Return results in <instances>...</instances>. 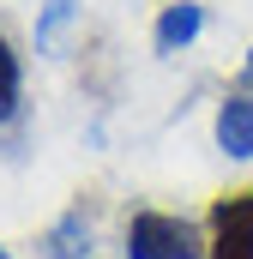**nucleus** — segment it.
<instances>
[{"instance_id": "1", "label": "nucleus", "mask_w": 253, "mask_h": 259, "mask_svg": "<svg viewBox=\"0 0 253 259\" xmlns=\"http://www.w3.org/2000/svg\"><path fill=\"white\" fill-rule=\"evenodd\" d=\"M126 259H205V241L187 217L133 211L126 217Z\"/></svg>"}, {"instance_id": "2", "label": "nucleus", "mask_w": 253, "mask_h": 259, "mask_svg": "<svg viewBox=\"0 0 253 259\" xmlns=\"http://www.w3.org/2000/svg\"><path fill=\"white\" fill-rule=\"evenodd\" d=\"M217 145L229 157H253V97H229L217 109Z\"/></svg>"}, {"instance_id": "3", "label": "nucleus", "mask_w": 253, "mask_h": 259, "mask_svg": "<svg viewBox=\"0 0 253 259\" xmlns=\"http://www.w3.org/2000/svg\"><path fill=\"white\" fill-rule=\"evenodd\" d=\"M199 24H205V12H199L193 0H175V6H163V18H157V49H163V55L187 49L193 36H199Z\"/></svg>"}, {"instance_id": "4", "label": "nucleus", "mask_w": 253, "mask_h": 259, "mask_svg": "<svg viewBox=\"0 0 253 259\" xmlns=\"http://www.w3.org/2000/svg\"><path fill=\"white\" fill-rule=\"evenodd\" d=\"M211 229H253V187L211 199Z\"/></svg>"}, {"instance_id": "5", "label": "nucleus", "mask_w": 253, "mask_h": 259, "mask_svg": "<svg viewBox=\"0 0 253 259\" xmlns=\"http://www.w3.org/2000/svg\"><path fill=\"white\" fill-rule=\"evenodd\" d=\"M18 84H24V78H18V55H12V42L0 36V127L18 115Z\"/></svg>"}, {"instance_id": "6", "label": "nucleus", "mask_w": 253, "mask_h": 259, "mask_svg": "<svg viewBox=\"0 0 253 259\" xmlns=\"http://www.w3.org/2000/svg\"><path fill=\"white\" fill-rule=\"evenodd\" d=\"M205 259H253V229H211Z\"/></svg>"}, {"instance_id": "7", "label": "nucleus", "mask_w": 253, "mask_h": 259, "mask_svg": "<svg viewBox=\"0 0 253 259\" xmlns=\"http://www.w3.org/2000/svg\"><path fill=\"white\" fill-rule=\"evenodd\" d=\"M66 18H72V0H49V12H43V24H36V42H49Z\"/></svg>"}, {"instance_id": "8", "label": "nucleus", "mask_w": 253, "mask_h": 259, "mask_svg": "<svg viewBox=\"0 0 253 259\" xmlns=\"http://www.w3.org/2000/svg\"><path fill=\"white\" fill-rule=\"evenodd\" d=\"M49 253H55V259H91V253H78V247H72V235H66V229L49 235Z\"/></svg>"}, {"instance_id": "9", "label": "nucleus", "mask_w": 253, "mask_h": 259, "mask_svg": "<svg viewBox=\"0 0 253 259\" xmlns=\"http://www.w3.org/2000/svg\"><path fill=\"white\" fill-rule=\"evenodd\" d=\"M0 259H12V253H6V247H0Z\"/></svg>"}]
</instances>
